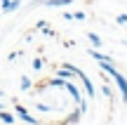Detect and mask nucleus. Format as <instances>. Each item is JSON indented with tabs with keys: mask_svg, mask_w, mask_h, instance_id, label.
Segmentation results:
<instances>
[{
	"mask_svg": "<svg viewBox=\"0 0 127 125\" xmlns=\"http://www.w3.org/2000/svg\"><path fill=\"white\" fill-rule=\"evenodd\" d=\"M99 71H104L106 76H111V78L115 80V85H118V90H120V97H123V102L127 104V78L113 66V61H99Z\"/></svg>",
	"mask_w": 127,
	"mask_h": 125,
	"instance_id": "1",
	"label": "nucleus"
},
{
	"mask_svg": "<svg viewBox=\"0 0 127 125\" xmlns=\"http://www.w3.org/2000/svg\"><path fill=\"white\" fill-rule=\"evenodd\" d=\"M14 111H17V116L21 118L26 125H42V121H38V118H33L31 113H28V109L24 106V104H14Z\"/></svg>",
	"mask_w": 127,
	"mask_h": 125,
	"instance_id": "2",
	"label": "nucleus"
},
{
	"mask_svg": "<svg viewBox=\"0 0 127 125\" xmlns=\"http://www.w3.org/2000/svg\"><path fill=\"white\" fill-rule=\"evenodd\" d=\"M78 78L82 80V87H85V92H87V97H92V99H94V97H96V87H94V85H92V80L87 78V73H82V71L78 69Z\"/></svg>",
	"mask_w": 127,
	"mask_h": 125,
	"instance_id": "3",
	"label": "nucleus"
},
{
	"mask_svg": "<svg viewBox=\"0 0 127 125\" xmlns=\"http://www.w3.org/2000/svg\"><path fill=\"white\" fill-rule=\"evenodd\" d=\"M40 2L47 5V7H68L73 0H40Z\"/></svg>",
	"mask_w": 127,
	"mask_h": 125,
	"instance_id": "4",
	"label": "nucleus"
},
{
	"mask_svg": "<svg viewBox=\"0 0 127 125\" xmlns=\"http://www.w3.org/2000/svg\"><path fill=\"white\" fill-rule=\"evenodd\" d=\"M0 121H2L5 125H17V118H14L12 113H7L5 109H0Z\"/></svg>",
	"mask_w": 127,
	"mask_h": 125,
	"instance_id": "5",
	"label": "nucleus"
},
{
	"mask_svg": "<svg viewBox=\"0 0 127 125\" xmlns=\"http://www.w3.org/2000/svg\"><path fill=\"white\" fill-rule=\"evenodd\" d=\"M87 54H90L92 59H96V61H113V59H111V57L101 54V52H96V50H87Z\"/></svg>",
	"mask_w": 127,
	"mask_h": 125,
	"instance_id": "6",
	"label": "nucleus"
},
{
	"mask_svg": "<svg viewBox=\"0 0 127 125\" xmlns=\"http://www.w3.org/2000/svg\"><path fill=\"white\" fill-rule=\"evenodd\" d=\"M19 87H21V92H28V90L33 87L31 78H28V76H21V80H19Z\"/></svg>",
	"mask_w": 127,
	"mask_h": 125,
	"instance_id": "7",
	"label": "nucleus"
},
{
	"mask_svg": "<svg viewBox=\"0 0 127 125\" xmlns=\"http://www.w3.org/2000/svg\"><path fill=\"white\" fill-rule=\"evenodd\" d=\"M87 38H90V42H92L94 47H104V42H101V38L96 36V33H87Z\"/></svg>",
	"mask_w": 127,
	"mask_h": 125,
	"instance_id": "8",
	"label": "nucleus"
},
{
	"mask_svg": "<svg viewBox=\"0 0 127 125\" xmlns=\"http://www.w3.org/2000/svg\"><path fill=\"white\" fill-rule=\"evenodd\" d=\"M19 7H21V0H9L7 7H5V12H14V9H19Z\"/></svg>",
	"mask_w": 127,
	"mask_h": 125,
	"instance_id": "9",
	"label": "nucleus"
},
{
	"mask_svg": "<svg viewBox=\"0 0 127 125\" xmlns=\"http://www.w3.org/2000/svg\"><path fill=\"white\" fill-rule=\"evenodd\" d=\"M115 21L120 24V26H127V14L123 12V14H118V17H115Z\"/></svg>",
	"mask_w": 127,
	"mask_h": 125,
	"instance_id": "10",
	"label": "nucleus"
},
{
	"mask_svg": "<svg viewBox=\"0 0 127 125\" xmlns=\"http://www.w3.org/2000/svg\"><path fill=\"white\" fill-rule=\"evenodd\" d=\"M85 17H87V14L82 12V9H78V12H73V19H78V21H85Z\"/></svg>",
	"mask_w": 127,
	"mask_h": 125,
	"instance_id": "11",
	"label": "nucleus"
},
{
	"mask_svg": "<svg viewBox=\"0 0 127 125\" xmlns=\"http://www.w3.org/2000/svg\"><path fill=\"white\" fill-rule=\"evenodd\" d=\"M31 66H33V69H35V71H40V69H42V59H40V57H35Z\"/></svg>",
	"mask_w": 127,
	"mask_h": 125,
	"instance_id": "12",
	"label": "nucleus"
},
{
	"mask_svg": "<svg viewBox=\"0 0 127 125\" xmlns=\"http://www.w3.org/2000/svg\"><path fill=\"white\" fill-rule=\"evenodd\" d=\"M35 109H38V111H52V106H47V104H35Z\"/></svg>",
	"mask_w": 127,
	"mask_h": 125,
	"instance_id": "13",
	"label": "nucleus"
},
{
	"mask_svg": "<svg viewBox=\"0 0 127 125\" xmlns=\"http://www.w3.org/2000/svg\"><path fill=\"white\" fill-rule=\"evenodd\" d=\"M101 92H104L106 97H111V87H108V85H101Z\"/></svg>",
	"mask_w": 127,
	"mask_h": 125,
	"instance_id": "14",
	"label": "nucleus"
},
{
	"mask_svg": "<svg viewBox=\"0 0 127 125\" xmlns=\"http://www.w3.org/2000/svg\"><path fill=\"white\" fill-rule=\"evenodd\" d=\"M7 2H9V0H0V5H2V9L7 7Z\"/></svg>",
	"mask_w": 127,
	"mask_h": 125,
	"instance_id": "15",
	"label": "nucleus"
},
{
	"mask_svg": "<svg viewBox=\"0 0 127 125\" xmlns=\"http://www.w3.org/2000/svg\"><path fill=\"white\" fill-rule=\"evenodd\" d=\"M0 109H5V104H2V102H0Z\"/></svg>",
	"mask_w": 127,
	"mask_h": 125,
	"instance_id": "16",
	"label": "nucleus"
},
{
	"mask_svg": "<svg viewBox=\"0 0 127 125\" xmlns=\"http://www.w3.org/2000/svg\"><path fill=\"white\" fill-rule=\"evenodd\" d=\"M0 97H2V92H0Z\"/></svg>",
	"mask_w": 127,
	"mask_h": 125,
	"instance_id": "17",
	"label": "nucleus"
}]
</instances>
